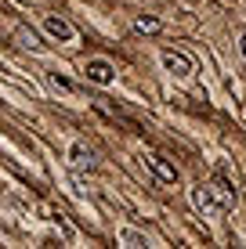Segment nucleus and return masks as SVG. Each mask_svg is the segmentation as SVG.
Instances as JSON below:
<instances>
[{
	"label": "nucleus",
	"mask_w": 246,
	"mask_h": 249,
	"mask_svg": "<svg viewBox=\"0 0 246 249\" xmlns=\"http://www.w3.org/2000/svg\"><path fill=\"white\" fill-rule=\"evenodd\" d=\"M207 188H210V195H214L217 210H232L235 206V184L228 181V174H217L214 184H207Z\"/></svg>",
	"instance_id": "nucleus-1"
},
{
	"label": "nucleus",
	"mask_w": 246,
	"mask_h": 249,
	"mask_svg": "<svg viewBox=\"0 0 246 249\" xmlns=\"http://www.w3.org/2000/svg\"><path fill=\"white\" fill-rule=\"evenodd\" d=\"M163 65L170 69L174 76H189L192 72V58L181 54V51H163Z\"/></svg>",
	"instance_id": "nucleus-2"
},
{
	"label": "nucleus",
	"mask_w": 246,
	"mask_h": 249,
	"mask_svg": "<svg viewBox=\"0 0 246 249\" xmlns=\"http://www.w3.org/2000/svg\"><path fill=\"white\" fill-rule=\"evenodd\" d=\"M44 29L55 40H73V25L62 18V15H44Z\"/></svg>",
	"instance_id": "nucleus-3"
},
{
	"label": "nucleus",
	"mask_w": 246,
	"mask_h": 249,
	"mask_svg": "<svg viewBox=\"0 0 246 249\" xmlns=\"http://www.w3.org/2000/svg\"><path fill=\"white\" fill-rule=\"evenodd\" d=\"M113 76H116V69L109 65V62H101V58L87 62V80H95V83H113Z\"/></svg>",
	"instance_id": "nucleus-4"
},
{
	"label": "nucleus",
	"mask_w": 246,
	"mask_h": 249,
	"mask_svg": "<svg viewBox=\"0 0 246 249\" xmlns=\"http://www.w3.org/2000/svg\"><path fill=\"white\" fill-rule=\"evenodd\" d=\"M192 202H196V210H203V213H221L217 202H214V195H210V188H196V192H192Z\"/></svg>",
	"instance_id": "nucleus-5"
},
{
	"label": "nucleus",
	"mask_w": 246,
	"mask_h": 249,
	"mask_svg": "<svg viewBox=\"0 0 246 249\" xmlns=\"http://www.w3.org/2000/svg\"><path fill=\"white\" fill-rule=\"evenodd\" d=\"M149 162H152V170H156L163 181H177V166H170L163 156H149Z\"/></svg>",
	"instance_id": "nucleus-6"
},
{
	"label": "nucleus",
	"mask_w": 246,
	"mask_h": 249,
	"mask_svg": "<svg viewBox=\"0 0 246 249\" xmlns=\"http://www.w3.org/2000/svg\"><path fill=\"white\" fill-rule=\"evenodd\" d=\"M73 162L76 166H95V156H91V148H83V144H73Z\"/></svg>",
	"instance_id": "nucleus-7"
},
{
	"label": "nucleus",
	"mask_w": 246,
	"mask_h": 249,
	"mask_svg": "<svg viewBox=\"0 0 246 249\" xmlns=\"http://www.w3.org/2000/svg\"><path fill=\"white\" fill-rule=\"evenodd\" d=\"M134 29H138V33H159V18H149V15H138V18H134Z\"/></svg>",
	"instance_id": "nucleus-8"
},
{
	"label": "nucleus",
	"mask_w": 246,
	"mask_h": 249,
	"mask_svg": "<svg viewBox=\"0 0 246 249\" xmlns=\"http://www.w3.org/2000/svg\"><path fill=\"white\" fill-rule=\"evenodd\" d=\"M51 83H55V87H62V90H73V83L65 80V76H58V72H51Z\"/></svg>",
	"instance_id": "nucleus-9"
},
{
	"label": "nucleus",
	"mask_w": 246,
	"mask_h": 249,
	"mask_svg": "<svg viewBox=\"0 0 246 249\" xmlns=\"http://www.w3.org/2000/svg\"><path fill=\"white\" fill-rule=\"evenodd\" d=\"M19 40H22V47H37V36H33V33H19Z\"/></svg>",
	"instance_id": "nucleus-10"
},
{
	"label": "nucleus",
	"mask_w": 246,
	"mask_h": 249,
	"mask_svg": "<svg viewBox=\"0 0 246 249\" xmlns=\"http://www.w3.org/2000/svg\"><path fill=\"white\" fill-rule=\"evenodd\" d=\"M123 242H134V246H145V238L134 235V231H123Z\"/></svg>",
	"instance_id": "nucleus-11"
},
{
	"label": "nucleus",
	"mask_w": 246,
	"mask_h": 249,
	"mask_svg": "<svg viewBox=\"0 0 246 249\" xmlns=\"http://www.w3.org/2000/svg\"><path fill=\"white\" fill-rule=\"evenodd\" d=\"M239 47H243V58H246V33H243V40H239Z\"/></svg>",
	"instance_id": "nucleus-12"
}]
</instances>
